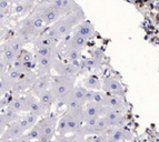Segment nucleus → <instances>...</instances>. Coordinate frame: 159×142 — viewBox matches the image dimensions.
Returning <instances> with one entry per match:
<instances>
[{"label":"nucleus","mask_w":159,"mask_h":142,"mask_svg":"<svg viewBox=\"0 0 159 142\" xmlns=\"http://www.w3.org/2000/svg\"><path fill=\"white\" fill-rule=\"evenodd\" d=\"M76 80L77 77L61 76V74H55L51 77L50 90L57 103L62 101L69 95V92L76 86Z\"/></svg>","instance_id":"f257e3e1"},{"label":"nucleus","mask_w":159,"mask_h":142,"mask_svg":"<svg viewBox=\"0 0 159 142\" xmlns=\"http://www.w3.org/2000/svg\"><path fill=\"white\" fill-rule=\"evenodd\" d=\"M37 78L38 74L34 70H28L27 72H25L21 76V78L17 80L16 83L13 84L12 90H11V95H15V97L21 95L22 92H25L28 89H31L32 84H34V82L36 81Z\"/></svg>","instance_id":"f03ea898"},{"label":"nucleus","mask_w":159,"mask_h":142,"mask_svg":"<svg viewBox=\"0 0 159 142\" xmlns=\"http://www.w3.org/2000/svg\"><path fill=\"white\" fill-rule=\"evenodd\" d=\"M102 90L103 92H106L108 95H119L122 97L125 95V89L124 86L119 82V80H117L114 77H105L102 79Z\"/></svg>","instance_id":"7ed1b4c3"},{"label":"nucleus","mask_w":159,"mask_h":142,"mask_svg":"<svg viewBox=\"0 0 159 142\" xmlns=\"http://www.w3.org/2000/svg\"><path fill=\"white\" fill-rule=\"evenodd\" d=\"M103 118L106 119V121L108 122L110 128L125 126V124L127 123V121H128L127 117L124 114V112L117 111V110H115V109L109 108V107H107Z\"/></svg>","instance_id":"20e7f679"},{"label":"nucleus","mask_w":159,"mask_h":142,"mask_svg":"<svg viewBox=\"0 0 159 142\" xmlns=\"http://www.w3.org/2000/svg\"><path fill=\"white\" fill-rule=\"evenodd\" d=\"M88 42H89V40L86 39L85 37H82L81 34H79L77 31L74 30L69 37L64 39V46L65 47L76 49V50L82 51L88 46Z\"/></svg>","instance_id":"39448f33"},{"label":"nucleus","mask_w":159,"mask_h":142,"mask_svg":"<svg viewBox=\"0 0 159 142\" xmlns=\"http://www.w3.org/2000/svg\"><path fill=\"white\" fill-rule=\"evenodd\" d=\"M53 70L56 71L57 74L61 76H69V77H78L79 76V70L71 61H62L60 59L56 61Z\"/></svg>","instance_id":"423d86ee"},{"label":"nucleus","mask_w":159,"mask_h":142,"mask_svg":"<svg viewBox=\"0 0 159 142\" xmlns=\"http://www.w3.org/2000/svg\"><path fill=\"white\" fill-rule=\"evenodd\" d=\"M51 73L43 74V76H38V78L36 79V81L34 82L31 87V92L32 95H34L36 97H38L39 95H41L43 92L50 90L51 87Z\"/></svg>","instance_id":"0eeeda50"},{"label":"nucleus","mask_w":159,"mask_h":142,"mask_svg":"<svg viewBox=\"0 0 159 142\" xmlns=\"http://www.w3.org/2000/svg\"><path fill=\"white\" fill-rule=\"evenodd\" d=\"M58 57H47V58H39L36 59L37 61V68L36 72L38 76H43V74L50 73V71L53 70L55 63L58 60Z\"/></svg>","instance_id":"6e6552de"},{"label":"nucleus","mask_w":159,"mask_h":142,"mask_svg":"<svg viewBox=\"0 0 159 142\" xmlns=\"http://www.w3.org/2000/svg\"><path fill=\"white\" fill-rule=\"evenodd\" d=\"M108 137L116 141H133L134 140V133L131 130L127 129L125 126L120 128H111L108 131Z\"/></svg>","instance_id":"1a4fd4ad"},{"label":"nucleus","mask_w":159,"mask_h":142,"mask_svg":"<svg viewBox=\"0 0 159 142\" xmlns=\"http://www.w3.org/2000/svg\"><path fill=\"white\" fill-rule=\"evenodd\" d=\"M25 133H26V130L21 126L20 122L16 121L10 123L7 126V129H6L5 133L1 135V138H3L6 140H12V139H16V138L21 137Z\"/></svg>","instance_id":"9d476101"},{"label":"nucleus","mask_w":159,"mask_h":142,"mask_svg":"<svg viewBox=\"0 0 159 142\" xmlns=\"http://www.w3.org/2000/svg\"><path fill=\"white\" fill-rule=\"evenodd\" d=\"M103 61L98 60L93 57H88V58H82L80 60V74H84L86 72H90L93 70H97L102 66Z\"/></svg>","instance_id":"9b49d317"},{"label":"nucleus","mask_w":159,"mask_h":142,"mask_svg":"<svg viewBox=\"0 0 159 142\" xmlns=\"http://www.w3.org/2000/svg\"><path fill=\"white\" fill-rule=\"evenodd\" d=\"M107 107L103 104L97 102H88L86 104V120L89 118H93V117H97V118H100V117L105 116V112H106ZM86 122V121H85Z\"/></svg>","instance_id":"f8f14e48"},{"label":"nucleus","mask_w":159,"mask_h":142,"mask_svg":"<svg viewBox=\"0 0 159 142\" xmlns=\"http://www.w3.org/2000/svg\"><path fill=\"white\" fill-rule=\"evenodd\" d=\"M105 105L111 109H115V110H117V111H120V112H125L126 109H127L124 98L119 97V95H108V93H107Z\"/></svg>","instance_id":"ddd939ff"},{"label":"nucleus","mask_w":159,"mask_h":142,"mask_svg":"<svg viewBox=\"0 0 159 142\" xmlns=\"http://www.w3.org/2000/svg\"><path fill=\"white\" fill-rule=\"evenodd\" d=\"M59 11H60L64 16H66L67 13L71 12L75 9L78 8L77 3L75 2L74 0H49Z\"/></svg>","instance_id":"4468645a"},{"label":"nucleus","mask_w":159,"mask_h":142,"mask_svg":"<svg viewBox=\"0 0 159 142\" xmlns=\"http://www.w3.org/2000/svg\"><path fill=\"white\" fill-rule=\"evenodd\" d=\"M75 31H77L79 34H81L82 37H85L86 39L88 40H91L95 38V28H93V24L87 20H84L82 22H80L76 28H75Z\"/></svg>","instance_id":"2eb2a0df"},{"label":"nucleus","mask_w":159,"mask_h":142,"mask_svg":"<svg viewBox=\"0 0 159 142\" xmlns=\"http://www.w3.org/2000/svg\"><path fill=\"white\" fill-rule=\"evenodd\" d=\"M81 86L88 90H101L102 89V79H99L96 74H88L81 80Z\"/></svg>","instance_id":"dca6fc26"},{"label":"nucleus","mask_w":159,"mask_h":142,"mask_svg":"<svg viewBox=\"0 0 159 142\" xmlns=\"http://www.w3.org/2000/svg\"><path fill=\"white\" fill-rule=\"evenodd\" d=\"M64 116H65V118H66L69 133H76V132L79 131V130L81 129V126L84 123H81L80 121H78L77 119L75 118V117L72 116L69 111H66Z\"/></svg>","instance_id":"f3484780"},{"label":"nucleus","mask_w":159,"mask_h":142,"mask_svg":"<svg viewBox=\"0 0 159 142\" xmlns=\"http://www.w3.org/2000/svg\"><path fill=\"white\" fill-rule=\"evenodd\" d=\"M15 83H16V81H13L8 76V73L0 76V93H1V97L11 92Z\"/></svg>","instance_id":"a211bd4d"},{"label":"nucleus","mask_w":159,"mask_h":142,"mask_svg":"<svg viewBox=\"0 0 159 142\" xmlns=\"http://www.w3.org/2000/svg\"><path fill=\"white\" fill-rule=\"evenodd\" d=\"M37 98H38V100H39V102L43 105V108H45L48 112L50 111V108H51V105L53 104V102H56V99L53 97L51 90H47V91L43 92V93L38 95Z\"/></svg>","instance_id":"6ab92c4d"},{"label":"nucleus","mask_w":159,"mask_h":142,"mask_svg":"<svg viewBox=\"0 0 159 142\" xmlns=\"http://www.w3.org/2000/svg\"><path fill=\"white\" fill-rule=\"evenodd\" d=\"M87 92L88 89L84 87V86H75L71 91L69 92L68 97L78 99V100L84 101V102L87 103Z\"/></svg>","instance_id":"aec40b11"},{"label":"nucleus","mask_w":159,"mask_h":142,"mask_svg":"<svg viewBox=\"0 0 159 142\" xmlns=\"http://www.w3.org/2000/svg\"><path fill=\"white\" fill-rule=\"evenodd\" d=\"M110 129H111V128L109 126L108 122L106 121V119L103 118V117H100V118L98 119L97 123H96L95 128H93V135H95V134L108 133V131Z\"/></svg>","instance_id":"412c9836"},{"label":"nucleus","mask_w":159,"mask_h":142,"mask_svg":"<svg viewBox=\"0 0 159 142\" xmlns=\"http://www.w3.org/2000/svg\"><path fill=\"white\" fill-rule=\"evenodd\" d=\"M6 42L8 43V46L13 50V52L16 53L17 55H19V53L21 52L22 49H24V43H22L20 40H19L18 37H16L13 34L12 37H10L9 39L6 40Z\"/></svg>","instance_id":"4be33fe9"},{"label":"nucleus","mask_w":159,"mask_h":142,"mask_svg":"<svg viewBox=\"0 0 159 142\" xmlns=\"http://www.w3.org/2000/svg\"><path fill=\"white\" fill-rule=\"evenodd\" d=\"M8 108L13 111H16V112H18V113L24 112V102H22L21 95H17V97L12 95Z\"/></svg>","instance_id":"5701e85b"},{"label":"nucleus","mask_w":159,"mask_h":142,"mask_svg":"<svg viewBox=\"0 0 159 142\" xmlns=\"http://www.w3.org/2000/svg\"><path fill=\"white\" fill-rule=\"evenodd\" d=\"M1 114H3L6 121H7V123L8 124L12 123V122L18 121L19 119L21 118V116H19L18 112L11 110V109H9V108L5 109V110H1Z\"/></svg>","instance_id":"b1692460"},{"label":"nucleus","mask_w":159,"mask_h":142,"mask_svg":"<svg viewBox=\"0 0 159 142\" xmlns=\"http://www.w3.org/2000/svg\"><path fill=\"white\" fill-rule=\"evenodd\" d=\"M57 133L62 134V135H67L69 133L68 131V126H67V121L65 116H62L59 119L58 124H57Z\"/></svg>","instance_id":"393cba45"},{"label":"nucleus","mask_w":159,"mask_h":142,"mask_svg":"<svg viewBox=\"0 0 159 142\" xmlns=\"http://www.w3.org/2000/svg\"><path fill=\"white\" fill-rule=\"evenodd\" d=\"M88 52L90 53V57H93V58L98 59V60L103 61V59H105V53H103V50L101 48L93 47L89 49Z\"/></svg>","instance_id":"a878e982"},{"label":"nucleus","mask_w":159,"mask_h":142,"mask_svg":"<svg viewBox=\"0 0 159 142\" xmlns=\"http://www.w3.org/2000/svg\"><path fill=\"white\" fill-rule=\"evenodd\" d=\"M107 140H108V133H102L90 135L86 139V142H107Z\"/></svg>","instance_id":"bb28decb"},{"label":"nucleus","mask_w":159,"mask_h":142,"mask_svg":"<svg viewBox=\"0 0 159 142\" xmlns=\"http://www.w3.org/2000/svg\"><path fill=\"white\" fill-rule=\"evenodd\" d=\"M24 117L26 118V120L28 121V123H29V126L31 128L34 124H37V122L39 121V116H37V114H34L32 112H26V114Z\"/></svg>","instance_id":"cd10ccee"},{"label":"nucleus","mask_w":159,"mask_h":142,"mask_svg":"<svg viewBox=\"0 0 159 142\" xmlns=\"http://www.w3.org/2000/svg\"><path fill=\"white\" fill-rule=\"evenodd\" d=\"M55 142H75V134H71V135L57 134L55 138Z\"/></svg>","instance_id":"c85d7f7f"},{"label":"nucleus","mask_w":159,"mask_h":142,"mask_svg":"<svg viewBox=\"0 0 159 142\" xmlns=\"http://www.w3.org/2000/svg\"><path fill=\"white\" fill-rule=\"evenodd\" d=\"M31 5H27V3H22V2H20V3H18V5L16 6V8H15V12L16 13H22L24 11H26L27 9H29V7Z\"/></svg>","instance_id":"c756f323"},{"label":"nucleus","mask_w":159,"mask_h":142,"mask_svg":"<svg viewBox=\"0 0 159 142\" xmlns=\"http://www.w3.org/2000/svg\"><path fill=\"white\" fill-rule=\"evenodd\" d=\"M8 0H1V15L3 13V11H5V9L8 7Z\"/></svg>","instance_id":"7c9ffc66"},{"label":"nucleus","mask_w":159,"mask_h":142,"mask_svg":"<svg viewBox=\"0 0 159 142\" xmlns=\"http://www.w3.org/2000/svg\"><path fill=\"white\" fill-rule=\"evenodd\" d=\"M31 142H40L39 140H34V141H31Z\"/></svg>","instance_id":"2f4dec72"},{"label":"nucleus","mask_w":159,"mask_h":142,"mask_svg":"<svg viewBox=\"0 0 159 142\" xmlns=\"http://www.w3.org/2000/svg\"><path fill=\"white\" fill-rule=\"evenodd\" d=\"M117 142H128V141H117Z\"/></svg>","instance_id":"473e14b6"}]
</instances>
